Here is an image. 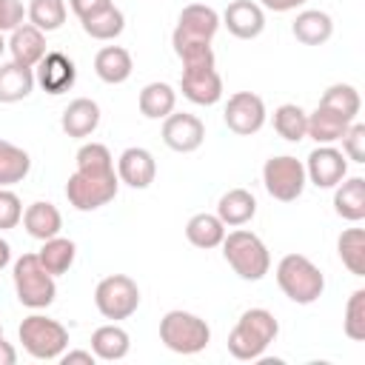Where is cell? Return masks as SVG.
I'll list each match as a JSON object with an SVG mask.
<instances>
[{"instance_id": "277c9868", "label": "cell", "mask_w": 365, "mask_h": 365, "mask_svg": "<svg viewBox=\"0 0 365 365\" xmlns=\"http://www.w3.org/2000/svg\"><path fill=\"white\" fill-rule=\"evenodd\" d=\"M277 285L291 302L311 305V302H317L322 297L325 277L305 254H285L277 262Z\"/></svg>"}, {"instance_id": "7bdbcfd3", "label": "cell", "mask_w": 365, "mask_h": 365, "mask_svg": "<svg viewBox=\"0 0 365 365\" xmlns=\"http://www.w3.org/2000/svg\"><path fill=\"white\" fill-rule=\"evenodd\" d=\"M60 362L63 365H71V362H86V365H94L97 362V356H94V351H63V356H60Z\"/></svg>"}, {"instance_id": "836d02e7", "label": "cell", "mask_w": 365, "mask_h": 365, "mask_svg": "<svg viewBox=\"0 0 365 365\" xmlns=\"http://www.w3.org/2000/svg\"><path fill=\"white\" fill-rule=\"evenodd\" d=\"M80 26H83V31H86L91 40L108 43V40H114V37L123 34V29H125V14H123L117 6H108V9H103L100 14L80 20Z\"/></svg>"}, {"instance_id": "4316f807", "label": "cell", "mask_w": 365, "mask_h": 365, "mask_svg": "<svg viewBox=\"0 0 365 365\" xmlns=\"http://www.w3.org/2000/svg\"><path fill=\"white\" fill-rule=\"evenodd\" d=\"M137 106H140V114L145 120H165L177 106V91L168 83L154 80V83L143 86V91L137 97Z\"/></svg>"}, {"instance_id": "30bf717a", "label": "cell", "mask_w": 365, "mask_h": 365, "mask_svg": "<svg viewBox=\"0 0 365 365\" xmlns=\"http://www.w3.org/2000/svg\"><path fill=\"white\" fill-rule=\"evenodd\" d=\"M305 182H308L305 165H302V160H297V157H291V154L271 157V160H265V165H262V185H265V191H268L274 200H279V202H294V200H299L302 191H305Z\"/></svg>"}, {"instance_id": "f1b7e54d", "label": "cell", "mask_w": 365, "mask_h": 365, "mask_svg": "<svg viewBox=\"0 0 365 365\" xmlns=\"http://www.w3.org/2000/svg\"><path fill=\"white\" fill-rule=\"evenodd\" d=\"M185 240L194 245V248H217L222 245L225 240V225L217 214H208V211H200L194 214L188 222H185Z\"/></svg>"}, {"instance_id": "e0dca14e", "label": "cell", "mask_w": 365, "mask_h": 365, "mask_svg": "<svg viewBox=\"0 0 365 365\" xmlns=\"http://www.w3.org/2000/svg\"><path fill=\"white\" fill-rule=\"evenodd\" d=\"M117 177L128 188H137V191L148 188L154 182V177H157V160H154V154L148 148H143V145L125 148L117 157Z\"/></svg>"}, {"instance_id": "1f68e13d", "label": "cell", "mask_w": 365, "mask_h": 365, "mask_svg": "<svg viewBox=\"0 0 365 365\" xmlns=\"http://www.w3.org/2000/svg\"><path fill=\"white\" fill-rule=\"evenodd\" d=\"M274 131L288 140V143H299L308 137V111L297 103H282L274 108Z\"/></svg>"}, {"instance_id": "484cf974", "label": "cell", "mask_w": 365, "mask_h": 365, "mask_svg": "<svg viewBox=\"0 0 365 365\" xmlns=\"http://www.w3.org/2000/svg\"><path fill=\"white\" fill-rule=\"evenodd\" d=\"M34 91V68L14 60L0 63V103H20Z\"/></svg>"}, {"instance_id": "d6986e66", "label": "cell", "mask_w": 365, "mask_h": 365, "mask_svg": "<svg viewBox=\"0 0 365 365\" xmlns=\"http://www.w3.org/2000/svg\"><path fill=\"white\" fill-rule=\"evenodd\" d=\"M100 125V106L91 100V97H77L71 100L66 108H63V117H60V128L74 137V140H83V137H91Z\"/></svg>"}, {"instance_id": "d4e9b609", "label": "cell", "mask_w": 365, "mask_h": 365, "mask_svg": "<svg viewBox=\"0 0 365 365\" xmlns=\"http://www.w3.org/2000/svg\"><path fill=\"white\" fill-rule=\"evenodd\" d=\"M91 351L97 359L103 362H117L123 356H128L131 351V336L125 328H120L117 322H108V325H100L94 334H91Z\"/></svg>"}, {"instance_id": "5b68a950", "label": "cell", "mask_w": 365, "mask_h": 365, "mask_svg": "<svg viewBox=\"0 0 365 365\" xmlns=\"http://www.w3.org/2000/svg\"><path fill=\"white\" fill-rule=\"evenodd\" d=\"M160 342L174 354L191 356V354H200L208 348L211 328L202 317L174 308V311L163 314V319H160Z\"/></svg>"}, {"instance_id": "7a4b0ae2", "label": "cell", "mask_w": 365, "mask_h": 365, "mask_svg": "<svg viewBox=\"0 0 365 365\" xmlns=\"http://www.w3.org/2000/svg\"><path fill=\"white\" fill-rule=\"evenodd\" d=\"M279 322L268 308H248L228 334V354L240 362L262 359L268 345L277 339Z\"/></svg>"}, {"instance_id": "e575fe53", "label": "cell", "mask_w": 365, "mask_h": 365, "mask_svg": "<svg viewBox=\"0 0 365 365\" xmlns=\"http://www.w3.org/2000/svg\"><path fill=\"white\" fill-rule=\"evenodd\" d=\"M66 14H68L66 0H29V9H26L29 23L37 26L43 34L63 29Z\"/></svg>"}, {"instance_id": "5bb4252c", "label": "cell", "mask_w": 365, "mask_h": 365, "mask_svg": "<svg viewBox=\"0 0 365 365\" xmlns=\"http://www.w3.org/2000/svg\"><path fill=\"white\" fill-rule=\"evenodd\" d=\"M302 165H305L308 182H314L317 188H334L348 177V160L334 145H317Z\"/></svg>"}, {"instance_id": "3957f363", "label": "cell", "mask_w": 365, "mask_h": 365, "mask_svg": "<svg viewBox=\"0 0 365 365\" xmlns=\"http://www.w3.org/2000/svg\"><path fill=\"white\" fill-rule=\"evenodd\" d=\"M222 257L234 268V274L245 282H259L271 271V254H268L265 242L254 231H245V228L225 234Z\"/></svg>"}, {"instance_id": "4dcf8cb0", "label": "cell", "mask_w": 365, "mask_h": 365, "mask_svg": "<svg viewBox=\"0 0 365 365\" xmlns=\"http://www.w3.org/2000/svg\"><path fill=\"white\" fill-rule=\"evenodd\" d=\"M74 257H77V245L74 240H66V237H51V240H43V248L37 251V259L40 265L51 274V277H60L66 274L71 265H74Z\"/></svg>"}, {"instance_id": "ee69618b", "label": "cell", "mask_w": 365, "mask_h": 365, "mask_svg": "<svg viewBox=\"0 0 365 365\" xmlns=\"http://www.w3.org/2000/svg\"><path fill=\"white\" fill-rule=\"evenodd\" d=\"M308 0H259L262 9H271V11H294L299 6H305Z\"/></svg>"}, {"instance_id": "ffe728a7", "label": "cell", "mask_w": 365, "mask_h": 365, "mask_svg": "<svg viewBox=\"0 0 365 365\" xmlns=\"http://www.w3.org/2000/svg\"><path fill=\"white\" fill-rule=\"evenodd\" d=\"M131 71H134V60H131L128 48H123V46H106L94 54V74L108 86L125 83L131 77Z\"/></svg>"}, {"instance_id": "7dc6e473", "label": "cell", "mask_w": 365, "mask_h": 365, "mask_svg": "<svg viewBox=\"0 0 365 365\" xmlns=\"http://www.w3.org/2000/svg\"><path fill=\"white\" fill-rule=\"evenodd\" d=\"M3 51H6V40H3V34H0V57H3Z\"/></svg>"}, {"instance_id": "8d00e7d4", "label": "cell", "mask_w": 365, "mask_h": 365, "mask_svg": "<svg viewBox=\"0 0 365 365\" xmlns=\"http://www.w3.org/2000/svg\"><path fill=\"white\" fill-rule=\"evenodd\" d=\"M77 171L86 174H111L114 157L103 143H83L77 151Z\"/></svg>"}, {"instance_id": "6da1fadb", "label": "cell", "mask_w": 365, "mask_h": 365, "mask_svg": "<svg viewBox=\"0 0 365 365\" xmlns=\"http://www.w3.org/2000/svg\"><path fill=\"white\" fill-rule=\"evenodd\" d=\"M220 31V14L205 6V3H188L180 17H177V29L171 34V46L174 54L180 57L182 68H194V66H214V48L211 40Z\"/></svg>"}, {"instance_id": "ab89813d", "label": "cell", "mask_w": 365, "mask_h": 365, "mask_svg": "<svg viewBox=\"0 0 365 365\" xmlns=\"http://www.w3.org/2000/svg\"><path fill=\"white\" fill-rule=\"evenodd\" d=\"M23 220V202L11 188H0V231H9L20 225Z\"/></svg>"}, {"instance_id": "c3c4849f", "label": "cell", "mask_w": 365, "mask_h": 365, "mask_svg": "<svg viewBox=\"0 0 365 365\" xmlns=\"http://www.w3.org/2000/svg\"><path fill=\"white\" fill-rule=\"evenodd\" d=\"M0 339H3V325H0Z\"/></svg>"}, {"instance_id": "d590c367", "label": "cell", "mask_w": 365, "mask_h": 365, "mask_svg": "<svg viewBox=\"0 0 365 365\" xmlns=\"http://www.w3.org/2000/svg\"><path fill=\"white\" fill-rule=\"evenodd\" d=\"M319 106H325V108H331V111H336V114H342L345 120H356V114H359V108H362V100H359V91L354 88V86H348V83H334V86H328L325 88V94L319 97Z\"/></svg>"}, {"instance_id": "b9f144b4", "label": "cell", "mask_w": 365, "mask_h": 365, "mask_svg": "<svg viewBox=\"0 0 365 365\" xmlns=\"http://www.w3.org/2000/svg\"><path fill=\"white\" fill-rule=\"evenodd\" d=\"M108 6H114V0H68V9H71L80 20L94 17V14H100L103 9H108Z\"/></svg>"}, {"instance_id": "cb8c5ba5", "label": "cell", "mask_w": 365, "mask_h": 365, "mask_svg": "<svg viewBox=\"0 0 365 365\" xmlns=\"http://www.w3.org/2000/svg\"><path fill=\"white\" fill-rule=\"evenodd\" d=\"M291 31L294 37L302 43V46H322L331 40L334 34V20L328 11H319V9H305L297 14V20L291 23Z\"/></svg>"}, {"instance_id": "74e56055", "label": "cell", "mask_w": 365, "mask_h": 365, "mask_svg": "<svg viewBox=\"0 0 365 365\" xmlns=\"http://www.w3.org/2000/svg\"><path fill=\"white\" fill-rule=\"evenodd\" d=\"M342 328H345V336L348 339H354V342H362L365 339V291L362 288H356L348 297Z\"/></svg>"}, {"instance_id": "8fae6325", "label": "cell", "mask_w": 365, "mask_h": 365, "mask_svg": "<svg viewBox=\"0 0 365 365\" xmlns=\"http://www.w3.org/2000/svg\"><path fill=\"white\" fill-rule=\"evenodd\" d=\"M265 117H268L265 103L254 91H237V94H231L228 103H225V114H222L228 131H234L240 137L257 134L265 125Z\"/></svg>"}, {"instance_id": "9a60e30c", "label": "cell", "mask_w": 365, "mask_h": 365, "mask_svg": "<svg viewBox=\"0 0 365 365\" xmlns=\"http://www.w3.org/2000/svg\"><path fill=\"white\" fill-rule=\"evenodd\" d=\"M180 91L185 100H191L194 106H214L222 100V77L214 66H194V68H182L180 74Z\"/></svg>"}, {"instance_id": "7402d4cb", "label": "cell", "mask_w": 365, "mask_h": 365, "mask_svg": "<svg viewBox=\"0 0 365 365\" xmlns=\"http://www.w3.org/2000/svg\"><path fill=\"white\" fill-rule=\"evenodd\" d=\"M334 211L336 217L348 222L365 220V180L362 177H345L334 185Z\"/></svg>"}, {"instance_id": "f6af8a7d", "label": "cell", "mask_w": 365, "mask_h": 365, "mask_svg": "<svg viewBox=\"0 0 365 365\" xmlns=\"http://www.w3.org/2000/svg\"><path fill=\"white\" fill-rule=\"evenodd\" d=\"M14 362H17V351H14V345L6 342V339H0V365H14Z\"/></svg>"}, {"instance_id": "8992f818", "label": "cell", "mask_w": 365, "mask_h": 365, "mask_svg": "<svg viewBox=\"0 0 365 365\" xmlns=\"http://www.w3.org/2000/svg\"><path fill=\"white\" fill-rule=\"evenodd\" d=\"M11 279H14V294L20 299V305L31 308V311H40V308H48L57 297V282L54 277L40 265L37 254H23L17 257L14 262V271H11Z\"/></svg>"}, {"instance_id": "9c48e42d", "label": "cell", "mask_w": 365, "mask_h": 365, "mask_svg": "<svg viewBox=\"0 0 365 365\" xmlns=\"http://www.w3.org/2000/svg\"><path fill=\"white\" fill-rule=\"evenodd\" d=\"M94 305L111 322L128 319L140 308V288L128 274L103 277L97 282V288H94Z\"/></svg>"}, {"instance_id": "f546056e", "label": "cell", "mask_w": 365, "mask_h": 365, "mask_svg": "<svg viewBox=\"0 0 365 365\" xmlns=\"http://www.w3.org/2000/svg\"><path fill=\"white\" fill-rule=\"evenodd\" d=\"M31 171V157L26 148L0 140V188H11L17 182H23Z\"/></svg>"}, {"instance_id": "603a6c76", "label": "cell", "mask_w": 365, "mask_h": 365, "mask_svg": "<svg viewBox=\"0 0 365 365\" xmlns=\"http://www.w3.org/2000/svg\"><path fill=\"white\" fill-rule=\"evenodd\" d=\"M23 228L29 231V237H34V240H51V237H57L60 234V228H63V217H60V211H57V205L54 202H46V200H37V202H31L26 211H23Z\"/></svg>"}, {"instance_id": "ba28073f", "label": "cell", "mask_w": 365, "mask_h": 365, "mask_svg": "<svg viewBox=\"0 0 365 365\" xmlns=\"http://www.w3.org/2000/svg\"><path fill=\"white\" fill-rule=\"evenodd\" d=\"M117 188H120L117 171H111V174L74 171L66 182V200L77 211H97L117 197Z\"/></svg>"}, {"instance_id": "52a82bcc", "label": "cell", "mask_w": 365, "mask_h": 365, "mask_svg": "<svg viewBox=\"0 0 365 365\" xmlns=\"http://www.w3.org/2000/svg\"><path fill=\"white\" fill-rule=\"evenodd\" d=\"M17 336L26 348V354L34 359H43V362L60 359L63 351L68 348V331L46 314H29L17 328Z\"/></svg>"}, {"instance_id": "4fadbf2b", "label": "cell", "mask_w": 365, "mask_h": 365, "mask_svg": "<svg viewBox=\"0 0 365 365\" xmlns=\"http://www.w3.org/2000/svg\"><path fill=\"white\" fill-rule=\"evenodd\" d=\"M74 83H77V66L63 51H46L43 60L34 66V86H40L51 97L66 94Z\"/></svg>"}, {"instance_id": "ac0fdd59", "label": "cell", "mask_w": 365, "mask_h": 365, "mask_svg": "<svg viewBox=\"0 0 365 365\" xmlns=\"http://www.w3.org/2000/svg\"><path fill=\"white\" fill-rule=\"evenodd\" d=\"M11 37H9V43H6V48L11 51V60L14 63H20V66H29V68H34L40 60H43V54L48 51L46 48V34L37 29V26H31V23H20L14 31H9Z\"/></svg>"}, {"instance_id": "bcb514c9", "label": "cell", "mask_w": 365, "mask_h": 365, "mask_svg": "<svg viewBox=\"0 0 365 365\" xmlns=\"http://www.w3.org/2000/svg\"><path fill=\"white\" fill-rule=\"evenodd\" d=\"M9 262H11V245H9V242L0 237V271H3Z\"/></svg>"}, {"instance_id": "d6a6232c", "label": "cell", "mask_w": 365, "mask_h": 365, "mask_svg": "<svg viewBox=\"0 0 365 365\" xmlns=\"http://www.w3.org/2000/svg\"><path fill=\"white\" fill-rule=\"evenodd\" d=\"M336 254L354 277H365V231L362 228H345L336 240Z\"/></svg>"}, {"instance_id": "44dd1931", "label": "cell", "mask_w": 365, "mask_h": 365, "mask_svg": "<svg viewBox=\"0 0 365 365\" xmlns=\"http://www.w3.org/2000/svg\"><path fill=\"white\" fill-rule=\"evenodd\" d=\"M254 214H257V197L248 188H231L217 202V217L222 220L225 228H240L251 222Z\"/></svg>"}, {"instance_id": "f35d334b", "label": "cell", "mask_w": 365, "mask_h": 365, "mask_svg": "<svg viewBox=\"0 0 365 365\" xmlns=\"http://www.w3.org/2000/svg\"><path fill=\"white\" fill-rule=\"evenodd\" d=\"M342 140V154L351 163H365V125L362 123H351L348 131L339 137Z\"/></svg>"}, {"instance_id": "83f0119b", "label": "cell", "mask_w": 365, "mask_h": 365, "mask_svg": "<svg viewBox=\"0 0 365 365\" xmlns=\"http://www.w3.org/2000/svg\"><path fill=\"white\" fill-rule=\"evenodd\" d=\"M348 125H351V120H345L342 114H336L325 106H317V111L308 114V137L317 145H334L348 131Z\"/></svg>"}, {"instance_id": "7c38bea8", "label": "cell", "mask_w": 365, "mask_h": 365, "mask_svg": "<svg viewBox=\"0 0 365 365\" xmlns=\"http://www.w3.org/2000/svg\"><path fill=\"white\" fill-rule=\"evenodd\" d=\"M205 140V125L197 114L188 111H171L163 120V143L177 151V154H191L202 145Z\"/></svg>"}, {"instance_id": "2e32d148", "label": "cell", "mask_w": 365, "mask_h": 365, "mask_svg": "<svg viewBox=\"0 0 365 365\" xmlns=\"http://www.w3.org/2000/svg\"><path fill=\"white\" fill-rule=\"evenodd\" d=\"M220 26H225L237 40H254L265 29V11L254 0H231L220 17Z\"/></svg>"}, {"instance_id": "60d3db41", "label": "cell", "mask_w": 365, "mask_h": 365, "mask_svg": "<svg viewBox=\"0 0 365 365\" xmlns=\"http://www.w3.org/2000/svg\"><path fill=\"white\" fill-rule=\"evenodd\" d=\"M26 17L23 0H0V34L14 31Z\"/></svg>"}]
</instances>
